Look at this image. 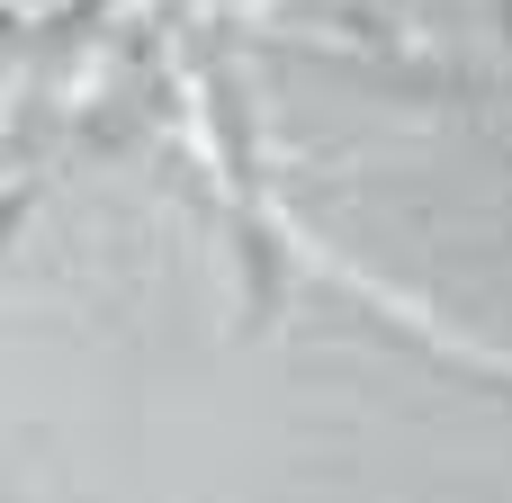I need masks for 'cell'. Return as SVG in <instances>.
<instances>
[{
	"instance_id": "6da1fadb",
	"label": "cell",
	"mask_w": 512,
	"mask_h": 503,
	"mask_svg": "<svg viewBox=\"0 0 512 503\" xmlns=\"http://www.w3.org/2000/svg\"><path fill=\"white\" fill-rule=\"evenodd\" d=\"M261 216H270V225L288 234V252H297V261H315L324 279H342V288H351L360 306H378V315H396L405 333H423L432 351H450V360H468V369H486V378H512V351H495V342H477V333H459L450 315H432V306H414L405 288H387V279H369V270H360V261H342L333 243H315V234H297V216H288L279 198H261Z\"/></svg>"
},
{
	"instance_id": "7a4b0ae2",
	"label": "cell",
	"mask_w": 512,
	"mask_h": 503,
	"mask_svg": "<svg viewBox=\"0 0 512 503\" xmlns=\"http://www.w3.org/2000/svg\"><path fill=\"white\" fill-rule=\"evenodd\" d=\"M0 9H9V18H63L72 0H0Z\"/></svg>"
}]
</instances>
